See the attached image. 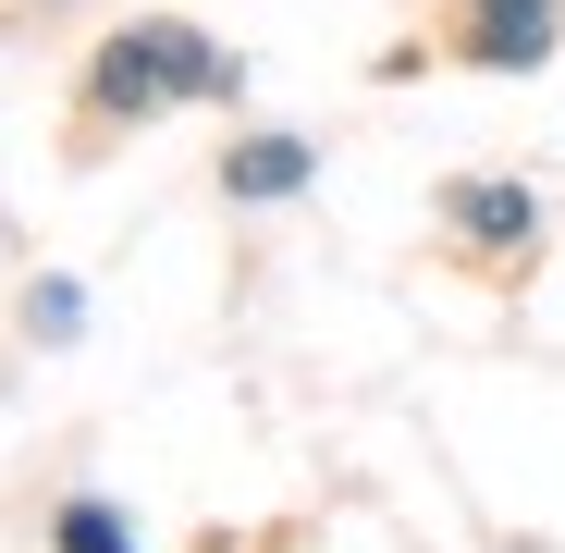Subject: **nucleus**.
Segmentation results:
<instances>
[{"instance_id":"f257e3e1","label":"nucleus","mask_w":565,"mask_h":553,"mask_svg":"<svg viewBox=\"0 0 565 553\" xmlns=\"http://www.w3.org/2000/svg\"><path fill=\"white\" fill-rule=\"evenodd\" d=\"M86 99L99 111H160V99H222V50L184 38V25H136L99 50V74H86Z\"/></svg>"},{"instance_id":"f03ea898","label":"nucleus","mask_w":565,"mask_h":553,"mask_svg":"<svg viewBox=\"0 0 565 553\" xmlns=\"http://www.w3.org/2000/svg\"><path fill=\"white\" fill-rule=\"evenodd\" d=\"M467 50H480V62H541L553 50V0H467Z\"/></svg>"},{"instance_id":"7ed1b4c3","label":"nucleus","mask_w":565,"mask_h":553,"mask_svg":"<svg viewBox=\"0 0 565 553\" xmlns=\"http://www.w3.org/2000/svg\"><path fill=\"white\" fill-rule=\"evenodd\" d=\"M455 234H480V246H529V198H516V184H455Z\"/></svg>"},{"instance_id":"20e7f679","label":"nucleus","mask_w":565,"mask_h":553,"mask_svg":"<svg viewBox=\"0 0 565 553\" xmlns=\"http://www.w3.org/2000/svg\"><path fill=\"white\" fill-rule=\"evenodd\" d=\"M282 184H308V148H296V136H258V148H234V198H282Z\"/></svg>"},{"instance_id":"39448f33","label":"nucleus","mask_w":565,"mask_h":553,"mask_svg":"<svg viewBox=\"0 0 565 553\" xmlns=\"http://www.w3.org/2000/svg\"><path fill=\"white\" fill-rule=\"evenodd\" d=\"M62 553H124V529H111L99 504H74V517H62Z\"/></svg>"}]
</instances>
